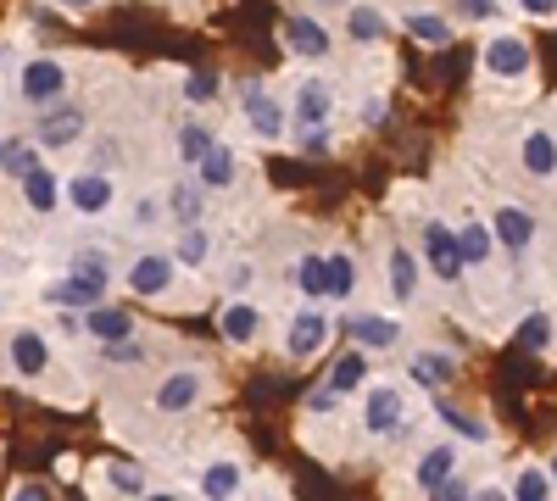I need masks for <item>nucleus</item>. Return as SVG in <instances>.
<instances>
[{"label": "nucleus", "instance_id": "obj_35", "mask_svg": "<svg viewBox=\"0 0 557 501\" xmlns=\"http://www.w3.org/2000/svg\"><path fill=\"white\" fill-rule=\"evenodd\" d=\"M212 146H218V134H212L207 123H196V117H190V123L178 128V162H184V167H196Z\"/></svg>", "mask_w": 557, "mask_h": 501}, {"label": "nucleus", "instance_id": "obj_42", "mask_svg": "<svg viewBox=\"0 0 557 501\" xmlns=\"http://www.w3.org/2000/svg\"><path fill=\"white\" fill-rule=\"evenodd\" d=\"M301 156H330V128H307L301 134Z\"/></svg>", "mask_w": 557, "mask_h": 501}, {"label": "nucleus", "instance_id": "obj_26", "mask_svg": "<svg viewBox=\"0 0 557 501\" xmlns=\"http://www.w3.org/2000/svg\"><path fill=\"white\" fill-rule=\"evenodd\" d=\"M401 28H407L418 45H430V51H446V45H451V23H446L441 12H430V7L401 12Z\"/></svg>", "mask_w": 557, "mask_h": 501}, {"label": "nucleus", "instance_id": "obj_20", "mask_svg": "<svg viewBox=\"0 0 557 501\" xmlns=\"http://www.w3.org/2000/svg\"><path fill=\"white\" fill-rule=\"evenodd\" d=\"M84 335L101 340V346H123V340L134 335V317H128L123 306H107V301H101V306L84 312Z\"/></svg>", "mask_w": 557, "mask_h": 501}, {"label": "nucleus", "instance_id": "obj_46", "mask_svg": "<svg viewBox=\"0 0 557 501\" xmlns=\"http://www.w3.org/2000/svg\"><path fill=\"white\" fill-rule=\"evenodd\" d=\"M335 406H341V396H335L330 385H323V390H312V401H307V413H318V418H323V413H335Z\"/></svg>", "mask_w": 557, "mask_h": 501}, {"label": "nucleus", "instance_id": "obj_4", "mask_svg": "<svg viewBox=\"0 0 557 501\" xmlns=\"http://www.w3.org/2000/svg\"><path fill=\"white\" fill-rule=\"evenodd\" d=\"M480 62H485L491 78L513 84V78H530L535 51H530V39H524V34H491V39H485V51H480Z\"/></svg>", "mask_w": 557, "mask_h": 501}, {"label": "nucleus", "instance_id": "obj_15", "mask_svg": "<svg viewBox=\"0 0 557 501\" xmlns=\"http://www.w3.org/2000/svg\"><path fill=\"white\" fill-rule=\"evenodd\" d=\"M323 340H330V317H323L318 306H301V312L290 317V329H285V356H290V362H307Z\"/></svg>", "mask_w": 557, "mask_h": 501}, {"label": "nucleus", "instance_id": "obj_37", "mask_svg": "<svg viewBox=\"0 0 557 501\" xmlns=\"http://www.w3.org/2000/svg\"><path fill=\"white\" fill-rule=\"evenodd\" d=\"M441 424H446L451 435H462V440H474V446H485V440H491V429H485L474 413H462V406H441Z\"/></svg>", "mask_w": 557, "mask_h": 501}, {"label": "nucleus", "instance_id": "obj_40", "mask_svg": "<svg viewBox=\"0 0 557 501\" xmlns=\"http://www.w3.org/2000/svg\"><path fill=\"white\" fill-rule=\"evenodd\" d=\"M218 96V78L212 73H190V78H184V101H190V107H207Z\"/></svg>", "mask_w": 557, "mask_h": 501}, {"label": "nucleus", "instance_id": "obj_28", "mask_svg": "<svg viewBox=\"0 0 557 501\" xmlns=\"http://www.w3.org/2000/svg\"><path fill=\"white\" fill-rule=\"evenodd\" d=\"M212 256H218V246H212L207 223H184V235H178V246H173V262H178V267H207Z\"/></svg>", "mask_w": 557, "mask_h": 501}, {"label": "nucleus", "instance_id": "obj_12", "mask_svg": "<svg viewBox=\"0 0 557 501\" xmlns=\"http://www.w3.org/2000/svg\"><path fill=\"white\" fill-rule=\"evenodd\" d=\"M401 424H407V396H401L396 385H374V390H368V401H362V429H368V435H401Z\"/></svg>", "mask_w": 557, "mask_h": 501}, {"label": "nucleus", "instance_id": "obj_17", "mask_svg": "<svg viewBox=\"0 0 557 501\" xmlns=\"http://www.w3.org/2000/svg\"><path fill=\"white\" fill-rule=\"evenodd\" d=\"M218 329H223V340L228 346H251L257 335H262V306L257 301H246V296H235L223 312H218Z\"/></svg>", "mask_w": 557, "mask_h": 501}, {"label": "nucleus", "instance_id": "obj_8", "mask_svg": "<svg viewBox=\"0 0 557 501\" xmlns=\"http://www.w3.org/2000/svg\"><path fill=\"white\" fill-rule=\"evenodd\" d=\"M173 273H178L173 251H139V256L128 262V273H123V285H128L134 296H168V290H173Z\"/></svg>", "mask_w": 557, "mask_h": 501}, {"label": "nucleus", "instance_id": "obj_51", "mask_svg": "<svg viewBox=\"0 0 557 501\" xmlns=\"http://www.w3.org/2000/svg\"><path fill=\"white\" fill-rule=\"evenodd\" d=\"M312 7H318V12H346L351 0H312Z\"/></svg>", "mask_w": 557, "mask_h": 501}, {"label": "nucleus", "instance_id": "obj_11", "mask_svg": "<svg viewBox=\"0 0 557 501\" xmlns=\"http://www.w3.org/2000/svg\"><path fill=\"white\" fill-rule=\"evenodd\" d=\"M84 107H62V101H51V107H39V128H34V140L45 146V151H67L78 134H84Z\"/></svg>", "mask_w": 557, "mask_h": 501}, {"label": "nucleus", "instance_id": "obj_48", "mask_svg": "<svg viewBox=\"0 0 557 501\" xmlns=\"http://www.w3.org/2000/svg\"><path fill=\"white\" fill-rule=\"evenodd\" d=\"M162 212H168L162 201H139V206H134V223H139V229H146V223H157Z\"/></svg>", "mask_w": 557, "mask_h": 501}, {"label": "nucleus", "instance_id": "obj_1", "mask_svg": "<svg viewBox=\"0 0 557 501\" xmlns=\"http://www.w3.org/2000/svg\"><path fill=\"white\" fill-rule=\"evenodd\" d=\"M107 285H112V267H89V262H67V279L51 285V306H67V312H89L107 301Z\"/></svg>", "mask_w": 557, "mask_h": 501}, {"label": "nucleus", "instance_id": "obj_21", "mask_svg": "<svg viewBox=\"0 0 557 501\" xmlns=\"http://www.w3.org/2000/svg\"><path fill=\"white\" fill-rule=\"evenodd\" d=\"M235 173H240V156H235V146H212L201 162H196V185L201 190H228V185H235Z\"/></svg>", "mask_w": 557, "mask_h": 501}, {"label": "nucleus", "instance_id": "obj_41", "mask_svg": "<svg viewBox=\"0 0 557 501\" xmlns=\"http://www.w3.org/2000/svg\"><path fill=\"white\" fill-rule=\"evenodd\" d=\"M223 285H228V290H235V296H246V290L257 285V262H235V267H228V273H223Z\"/></svg>", "mask_w": 557, "mask_h": 501}, {"label": "nucleus", "instance_id": "obj_32", "mask_svg": "<svg viewBox=\"0 0 557 501\" xmlns=\"http://www.w3.org/2000/svg\"><path fill=\"white\" fill-rule=\"evenodd\" d=\"M296 290H301L307 301H330V262H323L318 251H307V256L296 262Z\"/></svg>", "mask_w": 557, "mask_h": 501}, {"label": "nucleus", "instance_id": "obj_24", "mask_svg": "<svg viewBox=\"0 0 557 501\" xmlns=\"http://www.w3.org/2000/svg\"><path fill=\"white\" fill-rule=\"evenodd\" d=\"M240 479H246V463H235V458H212V463L201 468V496H207V501H235Z\"/></svg>", "mask_w": 557, "mask_h": 501}, {"label": "nucleus", "instance_id": "obj_30", "mask_svg": "<svg viewBox=\"0 0 557 501\" xmlns=\"http://www.w3.org/2000/svg\"><path fill=\"white\" fill-rule=\"evenodd\" d=\"M34 167H39V140L7 134V140H0V173H7V178H28Z\"/></svg>", "mask_w": 557, "mask_h": 501}, {"label": "nucleus", "instance_id": "obj_54", "mask_svg": "<svg viewBox=\"0 0 557 501\" xmlns=\"http://www.w3.org/2000/svg\"><path fill=\"white\" fill-rule=\"evenodd\" d=\"M546 474H552V485H557V458H552V463H546Z\"/></svg>", "mask_w": 557, "mask_h": 501}, {"label": "nucleus", "instance_id": "obj_25", "mask_svg": "<svg viewBox=\"0 0 557 501\" xmlns=\"http://www.w3.org/2000/svg\"><path fill=\"white\" fill-rule=\"evenodd\" d=\"M457 246H462V267H485V262L496 256V235H491V223L462 217V223H457Z\"/></svg>", "mask_w": 557, "mask_h": 501}, {"label": "nucleus", "instance_id": "obj_14", "mask_svg": "<svg viewBox=\"0 0 557 501\" xmlns=\"http://www.w3.org/2000/svg\"><path fill=\"white\" fill-rule=\"evenodd\" d=\"M7 362H12V374L17 379H39L45 368H51V346H45V335L39 329H12V340H7Z\"/></svg>", "mask_w": 557, "mask_h": 501}, {"label": "nucleus", "instance_id": "obj_33", "mask_svg": "<svg viewBox=\"0 0 557 501\" xmlns=\"http://www.w3.org/2000/svg\"><path fill=\"white\" fill-rule=\"evenodd\" d=\"M418 279H424V273H418V256L407 246H391V296L396 301H412L418 296Z\"/></svg>", "mask_w": 557, "mask_h": 501}, {"label": "nucleus", "instance_id": "obj_39", "mask_svg": "<svg viewBox=\"0 0 557 501\" xmlns=\"http://www.w3.org/2000/svg\"><path fill=\"white\" fill-rule=\"evenodd\" d=\"M107 485L123 490V496H139V490H146V474H139L134 463H107Z\"/></svg>", "mask_w": 557, "mask_h": 501}, {"label": "nucleus", "instance_id": "obj_43", "mask_svg": "<svg viewBox=\"0 0 557 501\" xmlns=\"http://www.w3.org/2000/svg\"><path fill=\"white\" fill-rule=\"evenodd\" d=\"M457 12L469 17V23H491L496 17V0H457Z\"/></svg>", "mask_w": 557, "mask_h": 501}, {"label": "nucleus", "instance_id": "obj_9", "mask_svg": "<svg viewBox=\"0 0 557 501\" xmlns=\"http://www.w3.org/2000/svg\"><path fill=\"white\" fill-rule=\"evenodd\" d=\"M201 396H207V374H201V368H173V374L157 385L151 406L173 418V413H190V406H201Z\"/></svg>", "mask_w": 557, "mask_h": 501}, {"label": "nucleus", "instance_id": "obj_3", "mask_svg": "<svg viewBox=\"0 0 557 501\" xmlns=\"http://www.w3.org/2000/svg\"><path fill=\"white\" fill-rule=\"evenodd\" d=\"M17 96H23L28 107L62 101V96H67V62H57V57H28L23 73H17Z\"/></svg>", "mask_w": 557, "mask_h": 501}, {"label": "nucleus", "instance_id": "obj_16", "mask_svg": "<svg viewBox=\"0 0 557 501\" xmlns=\"http://www.w3.org/2000/svg\"><path fill=\"white\" fill-rule=\"evenodd\" d=\"M407 374H412V385L441 390V385H451V379H457V351H446V346H424V351H412Z\"/></svg>", "mask_w": 557, "mask_h": 501}, {"label": "nucleus", "instance_id": "obj_19", "mask_svg": "<svg viewBox=\"0 0 557 501\" xmlns=\"http://www.w3.org/2000/svg\"><path fill=\"white\" fill-rule=\"evenodd\" d=\"M351 340H357L362 351H391V346H401V317H391V312H362V317H351Z\"/></svg>", "mask_w": 557, "mask_h": 501}, {"label": "nucleus", "instance_id": "obj_50", "mask_svg": "<svg viewBox=\"0 0 557 501\" xmlns=\"http://www.w3.org/2000/svg\"><path fill=\"white\" fill-rule=\"evenodd\" d=\"M474 501H513V496H507V490H502V485H485V490H480V496H474Z\"/></svg>", "mask_w": 557, "mask_h": 501}, {"label": "nucleus", "instance_id": "obj_2", "mask_svg": "<svg viewBox=\"0 0 557 501\" xmlns=\"http://www.w3.org/2000/svg\"><path fill=\"white\" fill-rule=\"evenodd\" d=\"M418 240H424V267L435 273L441 285H457L462 273H469V267H462V246H457V229H451L446 217H424V235H418Z\"/></svg>", "mask_w": 557, "mask_h": 501}, {"label": "nucleus", "instance_id": "obj_22", "mask_svg": "<svg viewBox=\"0 0 557 501\" xmlns=\"http://www.w3.org/2000/svg\"><path fill=\"white\" fill-rule=\"evenodd\" d=\"M412 479H418V490H424V496H430L435 485L457 479V446H424V451H418Z\"/></svg>", "mask_w": 557, "mask_h": 501}, {"label": "nucleus", "instance_id": "obj_47", "mask_svg": "<svg viewBox=\"0 0 557 501\" xmlns=\"http://www.w3.org/2000/svg\"><path fill=\"white\" fill-rule=\"evenodd\" d=\"M519 12H524V17H541V23H552V17H557V0H519Z\"/></svg>", "mask_w": 557, "mask_h": 501}, {"label": "nucleus", "instance_id": "obj_52", "mask_svg": "<svg viewBox=\"0 0 557 501\" xmlns=\"http://www.w3.org/2000/svg\"><path fill=\"white\" fill-rule=\"evenodd\" d=\"M57 7H67V12H89L96 0H57Z\"/></svg>", "mask_w": 557, "mask_h": 501}, {"label": "nucleus", "instance_id": "obj_5", "mask_svg": "<svg viewBox=\"0 0 557 501\" xmlns=\"http://www.w3.org/2000/svg\"><path fill=\"white\" fill-rule=\"evenodd\" d=\"M62 196L78 217H107L117 206V178L112 173H73L62 185Z\"/></svg>", "mask_w": 557, "mask_h": 501}, {"label": "nucleus", "instance_id": "obj_45", "mask_svg": "<svg viewBox=\"0 0 557 501\" xmlns=\"http://www.w3.org/2000/svg\"><path fill=\"white\" fill-rule=\"evenodd\" d=\"M385 117H391V101H385V96H368V101H362V123H368V128H380Z\"/></svg>", "mask_w": 557, "mask_h": 501}, {"label": "nucleus", "instance_id": "obj_36", "mask_svg": "<svg viewBox=\"0 0 557 501\" xmlns=\"http://www.w3.org/2000/svg\"><path fill=\"white\" fill-rule=\"evenodd\" d=\"M552 474L541 468V463H530V468H519L513 474V490H507V496H513V501H552Z\"/></svg>", "mask_w": 557, "mask_h": 501}, {"label": "nucleus", "instance_id": "obj_6", "mask_svg": "<svg viewBox=\"0 0 557 501\" xmlns=\"http://www.w3.org/2000/svg\"><path fill=\"white\" fill-rule=\"evenodd\" d=\"M278 39H285V51H290L296 62H323V57L335 51L330 28H323L318 17H307V12H290L285 23H278Z\"/></svg>", "mask_w": 557, "mask_h": 501}, {"label": "nucleus", "instance_id": "obj_23", "mask_svg": "<svg viewBox=\"0 0 557 501\" xmlns=\"http://www.w3.org/2000/svg\"><path fill=\"white\" fill-rule=\"evenodd\" d=\"M385 34H391V12L351 0V7H346V39H357V45H385Z\"/></svg>", "mask_w": 557, "mask_h": 501}, {"label": "nucleus", "instance_id": "obj_10", "mask_svg": "<svg viewBox=\"0 0 557 501\" xmlns=\"http://www.w3.org/2000/svg\"><path fill=\"white\" fill-rule=\"evenodd\" d=\"M491 235H496V251H507V256H524L530 246H535V212L530 206H496L491 212Z\"/></svg>", "mask_w": 557, "mask_h": 501}, {"label": "nucleus", "instance_id": "obj_38", "mask_svg": "<svg viewBox=\"0 0 557 501\" xmlns=\"http://www.w3.org/2000/svg\"><path fill=\"white\" fill-rule=\"evenodd\" d=\"M519 346H524V351H546V346H552V317H546V312H530L524 324H519Z\"/></svg>", "mask_w": 557, "mask_h": 501}, {"label": "nucleus", "instance_id": "obj_13", "mask_svg": "<svg viewBox=\"0 0 557 501\" xmlns=\"http://www.w3.org/2000/svg\"><path fill=\"white\" fill-rule=\"evenodd\" d=\"M246 123H251L257 140H285V128H290V107H285V101H273L262 84H251V89H246Z\"/></svg>", "mask_w": 557, "mask_h": 501}, {"label": "nucleus", "instance_id": "obj_53", "mask_svg": "<svg viewBox=\"0 0 557 501\" xmlns=\"http://www.w3.org/2000/svg\"><path fill=\"white\" fill-rule=\"evenodd\" d=\"M139 501H178V496H173V490H146Z\"/></svg>", "mask_w": 557, "mask_h": 501}, {"label": "nucleus", "instance_id": "obj_44", "mask_svg": "<svg viewBox=\"0 0 557 501\" xmlns=\"http://www.w3.org/2000/svg\"><path fill=\"white\" fill-rule=\"evenodd\" d=\"M430 501H474V490L462 485V479H446V485H435V490H430Z\"/></svg>", "mask_w": 557, "mask_h": 501}, {"label": "nucleus", "instance_id": "obj_29", "mask_svg": "<svg viewBox=\"0 0 557 501\" xmlns=\"http://www.w3.org/2000/svg\"><path fill=\"white\" fill-rule=\"evenodd\" d=\"M323 385H330L335 396L362 390V385H368V351H362V346H357V351H341V356H335V368H330V379H323Z\"/></svg>", "mask_w": 557, "mask_h": 501}, {"label": "nucleus", "instance_id": "obj_7", "mask_svg": "<svg viewBox=\"0 0 557 501\" xmlns=\"http://www.w3.org/2000/svg\"><path fill=\"white\" fill-rule=\"evenodd\" d=\"M290 123H296V128H330V123H335V84L301 78V84L290 89Z\"/></svg>", "mask_w": 557, "mask_h": 501}, {"label": "nucleus", "instance_id": "obj_18", "mask_svg": "<svg viewBox=\"0 0 557 501\" xmlns=\"http://www.w3.org/2000/svg\"><path fill=\"white\" fill-rule=\"evenodd\" d=\"M519 167H524L530 178H557V134H552V128H524Z\"/></svg>", "mask_w": 557, "mask_h": 501}, {"label": "nucleus", "instance_id": "obj_27", "mask_svg": "<svg viewBox=\"0 0 557 501\" xmlns=\"http://www.w3.org/2000/svg\"><path fill=\"white\" fill-rule=\"evenodd\" d=\"M17 185H23V201H28V212H57L62 206V178L51 173V167H34L28 178H17Z\"/></svg>", "mask_w": 557, "mask_h": 501}, {"label": "nucleus", "instance_id": "obj_49", "mask_svg": "<svg viewBox=\"0 0 557 501\" xmlns=\"http://www.w3.org/2000/svg\"><path fill=\"white\" fill-rule=\"evenodd\" d=\"M12 501H51V490L28 479V485H17V490H12Z\"/></svg>", "mask_w": 557, "mask_h": 501}, {"label": "nucleus", "instance_id": "obj_34", "mask_svg": "<svg viewBox=\"0 0 557 501\" xmlns=\"http://www.w3.org/2000/svg\"><path fill=\"white\" fill-rule=\"evenodd\" d=\"M168 212H173L178 223H201V212H207V196H201V185H196V178H178V185L168 190Z\"/></svg>", "mask_w": 557, "mask_h": 501}, {"label": "nucleus", "instance_id": "obj_31", "mask_svg": "<svg viewBox=\"0 0 557 501\" xmlns=\"http://www.w3.org/2000/svg\"><path fill=\"white\" fill-rule=\"evenodd\" d=\"M323 262H330V301H351L357 296V256L346 246L323 251Z\"/></svg>", "mask_w": 557, "mask_h": 501}]
</instances>
